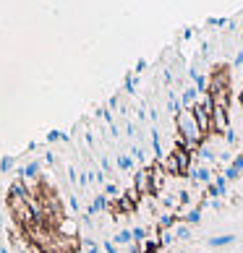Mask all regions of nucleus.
Returning a JSON list of instances; mask_svg holds the SVG:
<instances>
[{"label": "nucleus", "instance_id": "nucleus-1", "mask_svg": "<svg viewBox=\"0 0 243 253\" xmlns=\"http://www.w3.org/2000/svg\"><path fill=\"white\" fill-rule=\"evenodd\" d=\"M233 240H236L233 235H222V238H212V240H209V246H217V248H220V246H230Z\"/></svg>", "mask_w": 243, "mask_h": 253}, {"label": "nucleus", "instance_id": "nucleus-2", "mask_svg": "<svg viewBox=\"0 0 243 253\" xmlns=\"http://www.w3.org/2000/svg\"><path fill=\"white\" fill-rule=\"evenodd\" d=\"M241 170H243V157H238V159H236V165H233L230 170H228V177H236Z\"/></svg>", "mask_w": 243, "mask_h": 253}]
</instances>
